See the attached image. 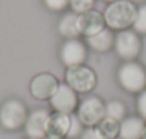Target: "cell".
<instances>
[{"label": "cell", "instance_id": "6da1fadb", "mask_svg": "<svg viewBox=\"0 0 146 139\" xmlns=\"http://www.w3.org/2000/svg\"><path fill=\"white\" fill-rule=\"evenodd\" d=\"M136 12L137 7L130 0H116L106 7L103 13L105 23L110 30H126L133 25Z\"/></svg>", "mask_w": 146, "mask_h": 139}, {"label": "cell", "instance_id": "7a4b0ae2", "mask_svg": "<svg viewBox=\"0 0 146 139\" xmlns=\"http://www.w3.org/2000/svg\"><path fill=\"white\" fill-rule=\"evenodd\" d=\"M119 85L129 93H140L146 89V70L135 60L125 62L117 70Z\"/></svg>", "mask_w": 146, "mask_h": 139}, {"label": "cell", "instance_id": "3957f363", "mask_svg": "<svg viewBox=\"0 0 146 139\" xmlns=\"http://www.w3.org/2000/svg\"><path fill=\"white\" fill-rule=\"evenodd\" d=\"M64 78L66 83L76 93H88L93 90L98 85V76L95 70L85 65L67 67Z\"/></svg>", "mask_w": 146, "mask_h": 139}, {"label": "cell", "instance_id": "277c9868", "mask_svg": "<svg viewBox=\"0 0 146 139\" xmlns=\"http://www.w3.org/2000/svg\"><path fill=\"white\" fill-rule=\"evenodd\" d=\"M27 115V109L22 100L9 99L0 108V125L6 130H17L25 126Z\"/></svg>", "mask_w": 146, "mask_h": 139}, {"label": "cell", "instance_id": "5b68a950", "mask_svg": "<svg viewBox=\"0 0 146 139\" xmlns=\"http://www.w3.org/2000/svg\"><path fill=\"white\" fill-rule=\"evenodd\" d=\"M115 52L116 55L126 60H135L140 53V39L135 30H120L115 36Z\"/></svg>", "mask_w": 146, "mask_h": 139}, {"label": "cell", "instance_id": "8992f818", "mask_svg": "<svg viewBox=\"0 0 146 139\" xmlns=\"http://www.w3.org/2000/svg\"><path fill=\"white\" fill-rule=\"evenodd\" d=\"M78 118L86 128H95L106 115L105 103L98 96H89L83 99L78 106Z\"/></svg>", "mask_w": 146, "mask_h": 139}, {"label": "cell", "instance_id": "52a82bcc", "mask_svg": "<svg viewBox=\"0 0 146 139\" xmlns=\"http://www.w3.org/2000/svg\"><path fill=\"white\" fill-rule=\"evenodd\" d=\"M50 105H52L54 112H62V113L70 115L79 106L78 93L73 90L66 82L60 83L57 90L54 92V95L50 98Z\"/></svg>", "mask_w": 146, "mask_h": 139}, {"label": "cell", "instance_id": "ba28073f", "mask_svg": "<svg viewBox=\"0 0 146 139\" xmlns=\"http://www.w3.org/2000/svg\"><path fill=\"white\" fill-rule=\"evenodd\" d=\"M59 80L52 73H39L30 82V95L37 100H50L59 88Z\"/></svg>", "mask_w": 146, "mask_h": 139}, {"label": "cell", "instance_id": "9c48e42d", "mask_svg": "<svg viewBox=\"0 0 146 139\" xmlns=\"http://www.w3.org/2000/svg\"><path fill=\"white\" fill-rule=\"evenodd\" d=\"M88 56L86 46L79 39H69L60 49V60L66 67L83 65Z\"/></svg>", "mask_w": 146, "mask_h": 139}, {"label": "cell", "instance_id": "30bf717a", "mask_svg": "<svg viewBox=\"0 0 146 139\" xmlns=\"http://www.w3.org/2000/svg\"><path fill=\"white\" fill-rule=\"evenodd\" d=\"M78 26H79L80 35H83L86 37L93 36V35L99 33L100 30H103L106 27L103 13L92 9L89 12L78 15Z\"/></svg>", "mask_w": 146, "mask_h": 139}, {"label": "cell", "instance_id": "8fae6325", "mask_svg": "<svg viewBox=\"0 0 146 139\" xmlns=\"http://www.w3.org/2000/svg\"><path fill=\"white\" fill-rule=\"evenodd\" d=\"M46 109H35L32 113L27 115L25 123V132L29 138L33 139H44L46 138V122L49 118Z\"/></svg>", "mask_w": 146, "mask_h": 139}, {"label": "cell", "instance_id": "7c38bea8", "mask_svg": "<svg viewBox=\"0 0 146 139\" xmlns=\"http://www.w3.org/2000/svg\"><path fill=\"white\" fill-rule=\"evenodd\" d=\"M70 128V115L62 112L49 113L46 122V138H66Z\"/></svg>", "mask_w": 146, "mask_h": 139}, {"label": "cell", "instance_id": "4fadbf2b", "mask_svg": "<svg viewBox=\"0 0 146 139\" xmlns=\"http://www.w3.org/2000/svg\"><path fill=\"white\" fill-rule=\"evenodd\" d=\"M145 120L140 116H129L120 122V139H142L145 130Z\"/></svg>", "mask_w": 146, "mask_h": 139}, {"label": "cell", "instance_id": "5bb4252c", "mask_svg": "<svg viewBox=\"0 0 146 139\" xmlns=\"http://www.w3.org/2000/svg\"><path fill=\"white\" fill-rule=\"evenodd\" d=\"M86 42H88L89 47L93 49L95 52L106 53L115 46V36L109 27H105L99 33L86 37Z\"/></svg>", "mask_w": 146, "mask_h": 139}, {"label": "cell", "instance_id": "9a60e30c", "mask_svg": "<svg viewBox=\"0 0 146 139\" xmlns=\"http://www.w3.org/2000/svg\"><path fill=\"white\" fill-rule=\"evenodd\" d=\"M57 30H59V33L63 37H66V40H69V39H78L80 36L79 26H78V15L75 12L66 13L60 19Z\"/></svg>", "mask_w": 146, "mask_h": 139}, {"label": "cell", "instance_id": "2e32d148", "mask_svg": "<svg viewBox=\"0 0 146 139\" xmlns=\"http://www.w3.org/2000/svg\"><path fill=\"white\" fill-rule=\"evenodd\" d=\"M95 130L98 132V135L102 139H116L119 136V130H120V122L105 116L96 126Z\"/></svg>", "mask_w": 146, "mask_h": 139}, {"label": "cell", "instance_id": "e0dca14e", "mask_svg": "<svg viewBox=\"0 0 146 139\" xmlns=\"http://www.w3.org/2000/svg\"><path fill=\"white\" fill-rule=\"evenodd\" d=\"M105 115L117 122H122L126 115V106L120 100H109L108 103H105Z\"/></svg>", "mask_w": 146, "mask_h": 139}, {"label": "cell", "instance_id": "ac0fdd59", "mask_svg": "<svg viewBox=\"0 0 146 139\" xmlns=\"http://www.w3.org/2000/svg\"><path fill=\"white\" fill-rule=\"evenodd\" d=\"M132 27L137 35H146V3L137 7L136 17Z\"/></svg>", "mask_w": 146, "mask_h": 139}, {"label": "cell", "instance_id": "d6986e66", "mask_svg": "<svg viewBox=\"0 0 146 139\" xmlns=\"http://www.w3.org/2000/svg\"><path fill=\"white\" fill-rule=\"evenodd\" d=\"M69 6L76 15H82L93 9L95 0H69Z\"/></svg>", "mask_w": 146, "mask_h": 139}, {"label": "cell", "instance_id": "ffe728a7", "mask_svg": "<svg viewBox=\"0 0 146 139\" xmlns=\"http://www.w3.org/2000/svg\"><path fill=\"white\" fill-rule=\"evenodd\" d=\"M83 133V123L78 118L76 113H70V128L66 138H76Z\"/></svg>", "mask_w": 146, "mask_h": 139}, {"label": "cell", "instance_id": "44dd1931", "mask_svg": "<svg viewBox=\"0 0 146 139\" xmlns=\"http://www.w3.org/2000/svg\"><path fill=\"white\" fill-rule=\"evenodd\" d=\"M44 6L53 12H62L69 6V0H43Z\"/></svg>", "mask_w": 146, "mask_h": 139}, {"label": "cell", "instance_id": "7402d4cb", "mask_svg": "<svg viewBox=\"0 0 146 139\" xmlns=\"http://www.w3.org/2000/svg\"><path fill=\"white\" fill-rule=\"evenodd\" d=\"M136 108H137L139 116H140L143 120H146V89L139 93L137 100H136Z\"/></svg>", "mask_w": 146, "mask_h": 139}, {"label": "cell", "instance_id": "603a6c76", "mask_svg": "<svg viewBox=\"0 0 146 139\" xmlns=\"http://www.w3.org/2000/svg\"><path fill=\"white\" fill-rule=\"evenodd\" d=\"M82 139H102V138L98 135L95 128H86L82 133Z\"/></svg>", "mask_w": 146, "mask_h": 139}, {"label": "cell", "instance_id": "cb8c5ba5", "mask_svg": "<svg viewBox=\"0 0 146 139\" xmlns=\"http://www.w3.org/2000/svg\"><path fill=\"white\" fill-rule=\"evenodd\" d=\"M142 139H146V126H145V130H143V136H142Z\"/></svg>", "mask_w": 146, "mask_h": 139}, {"label": "cell", "instance_id": "d4e9b609", "mask_svg": "<svg viewBox=\"0 0 146 139\" xmlns=\"http://www.w3.org/2000/svg\"><path fill=\"white\" fill-rule=\"evenodd\" d=\"M103 2H108V3H112V2H116V0H103Z\"/></svg>", "mask_w": 146, "mask_h": 139}, {"label": "cell", "instance_id": "484cf974", "mask_svg": "<svg viewBox=\"0 0 146 139\" xmlns=\"http://www.w3.org/2000/svg\"><path fill=\"white\" fill-rule=\"evenodd\" d=\"M44 139H63V138H44Z\"/></svg>", "mask_w": 146, "mask_h": 139}, {"label": "cell", "instance_id": "4316f807", "mask_svg": "<svg viewBox=\"0 0 146 139\" xmlns=\"http://www.w3.org/2000/svg\"><path fill=\"white\" fill-rule=\"evenodd\" d=\"M26 139H33V138H26Z\"/></svg>", "mask_w": 146, "mask_h": 139}]
</instances>
